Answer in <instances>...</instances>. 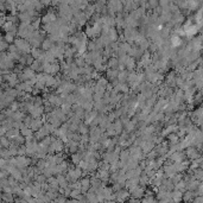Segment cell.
Returning <instances> with one entry per match:
<instances>
[{
	"label": "cell",
	"mask_w": 203,
	"mask_h": 203,
	"mask_svg": "<svg viewBox=\"0 0 203 203\" xmlns=\"http://www.w3.org/2000/svg\"><path fill=\"white\" fill-rule=\"evenodd\" d=\"M185 157H186V153L181 152V150H178V151L173 152L169 158H170V161H173V163H181V161H185Z\"/></svg>",
	"instance_id": "8"
},
{
	"label": "cell",
	"mask_w": 203,
	"mask_h": 203,
	"mask_svg": "<svg viewBox=\"0 0 203 203\" xmlns=\"http://www.w3.org/2000/svg\"><path fill=\"white\" fill-rule=\"evenodd\" d=\"M114 128H115V132H116V136H120L122 133V131H124L125 127H124V124L120 120V118H118V119L114 121Z\"/></svg>",
	"instance_id": "18"
},
{
	"label": "cell",
	"mask_w": 203,
	"mask_h": 203,
	"mask_svg": "<svg viewBox=\"0 0 203 203\" xmlns=\"http://www.w3.org/2000/svg\"><path fill=\"white\" fill-rule=\"evenodd\" d=\"M32 120H33V116H31V115H26V116L24 118V120H23V122H24L26 126H29V127H30Z\"/></svg>",
	"instance_id": "35"
},
{
	"label": "cell",
	"mask_w": 203,
	"mask_h": 203,
	"mask_svg": "<svg viewBox=\"0 0 203 203\" xmlns=\"http://www.w3.org/2000/svg\"><path fill=\"white\" fill-rule=\"evenodd\" d=\"M11 143H12V140L7 137V136H1V138H0V145H1V147H10Z\"/></svg>",
	"instance_id": "26"
},
{
	"label": "cell",
	"mask_w": 203,
	"mask_h": 203,
	"mask_svg": "<svg viewBox=\"0 0 203 203\" xmlns=\"http://www.w3.org/2000/svg\"><path fill=\"white\" fill-rule=\"evenodd\" d=\"M194 195H195V194H194L192 191L188 190L186 192H184V194H183V200H184V201H189V200H192V196H194Z\"/></svg>",
	"instance_id": "32"
},
{
	"label": "cell",
	"mask_w": 203,
	"mask_h": 203,
	"mask_svg": "<svg viewBox=\"0 0 203 203\" xmlns=\"http://www.w3.org/2000/svg\"><path fill=\"white\" fill-rule=\"evenodd\" d=\"M83 159V152L81 151H77L75 153H72V164H76L77 165L80 161Z\"/></svg>",
	"instance_id": "19"
},
{
	"label": "cell",
	"mask_w": 203,
	"mask_h": 203,
	"mask_svg": "<svg viewBox=\"0 0 203 203\" xmlns=\"http://www.w3.org/2000/svg\"><path fill=\"white\" fill-rule=\"evenodd\" d=\"M31 55H32V57L35 58V60H38V58H41V56L44 54V50L43 49H39V48H32L31 49Z\"/></svg>",
	"instance_id": "23"
},
{
	"label": "cell",
	"mask_w": 203,
	"mask_h": 203,
	"mask_svg": "<svg viewBox=\"0 0 203 203\" xmlns=\"http://www.w3.org/2000/svg\"><path fill=\"white\" fill-rule=\"evenodd\" d=\"M149 4L152 8H156L157 5H158V0H149Z\"/></svg>",
	"instance_id": "36"
},
{
	"label": "cell",
	"mask_w": 203,
	"mask_h": 203,
	"mask_svg": "<svg viewBox=\"0 0 203 203\" xmlns=\"http://www.w3.org/2000/svg\"><path fill=\"white\" fill-rule=\"evenodd\" d=\"M185 150H186V151H185L186 157H188V158H190L191 161H192V159H196V158H198V157H201V156H200V153H198V151H197V149L192 147V145H191V146H189V147H186Z\"/></svg>",
	"instance_id": "11"
},
{
	"label": "cell",
	"mask_w": 203,
	"mask_h": 203,
	"mask_svg": "<svg viewBox=\"0 0 203 203\" xmlns=\"http://www.w3.org/2000/svg\"><path fill=\"white\" fill-rule=\"evenodd\" d=\"M141 201H143V202H156V201H158V200L155 198L152 195H146L145 197L141 198Z\"/></svg>",
	"instance_id": "33"
},
{
	"label": "cell",
	"mask_w": 203,
	"mask_h": 203,
	"mask_svg": "<svg viewBox=\"0 0 203 203\" xmlns=\"http://www.w3.org/2000/svg\"><path fill=\"white\" fill-rule=\"evenodd\" d=\"M54 43L55 42L52 41V39H50V38H47V39H44V41H43L42 47H41V48H42L44 51H49V50H50V49H51L55 45Z\"/></svg>",
	"instance_id": "20"
},
{
	"label": "cell",
	"mask_w": 203,
	"mask_h": 203,
	"mask_svg": "<svg viewBox=\"0 0 203 203\" xmlns=\"http://www.w3.org/2000/svg\"><path fill=\"white\" fill-rule=\"evenodd\" d=\"M36 72L31 68V67H29V68H24L23 69V72L19 74V81L20 82H24V81H29V80H31V78L36 77Z\"/></svg>",
	"instance_id": "5"
},
{
	"label": "cell",
	"mask_w": 203,
	"mask_h": 203,
	"mask_svg": "<svg viewBox=\"0 0 203 203\" xmlns=\"http://www.w3.org/2000/svg\"><path fill=\"white\" fill-rule=\"evenodd\" d=\"M19 134H20V130H18V128H10L6 133V136L10 138L11 140H13V139L17 137V136H19Z\"/></svg>",
	"instance_id": "28"
},
{
	"label": "cell",
	"mask_w": 203,
	"mask_h": 203,
	"mask_svg": "<svg viewBox=\"0 0 203 203\" xmlns=\"http://www.w3.org/2000/svg\"><path fill=\"white\" fill-rule=\"evenodd\" d=\"M14 62L12 57L8 54H6L5 51H1V56H0V66L1 69H13L14 68Z\"/></svg>",
	"instance_id": "1"
},
{
	"label": "cell",
	"mask_w": 203,
	"mask_h": 203,
	"mask_svg": "<svg viewBox=\"0 0 203 203\" xmlns=\"http://www.w3.org/2000/svg\"><path fill=\"white\" fill-rule=\"evenodd\" d=\"M175 189H177V190H181L184 192L186 190V181L185 179H181L178 183H176L175 184Z\"/></svg>",
	"instance_id": "30"
},
{
	"label": "cell",
	"mask_w": 203,
	"mask_h": 203,
	"mask_svg": "<svg viewBox=\"0 0 203 203\" xmlns=\"http://www.w3.org/2000/svg\"><path fill=\"white\" fill-rule=\"evenodd\" d=\"M140 146H141V149H143L144 153L147 155L149 152H151V151L156 147V143L155 141H151V140H144L143 144H141Z\"/></svg>",
	"instance_id": "9"
},
{
	"label": "cell",
	"mask_w": 203,
	"mask_h": 203,
	"mask_svg": "<svg viewBox=\"0 0 203 203\" xmlns=\"http://www.w3.org/2000/svg\"><path fill=\"white\" fill-rule=\"evenodd\" d=\"M89 125L88 124H86V122H82L81 125H80V127H78V133L80 134H89Z\"/></svg>",
	"instance_id": "29"
},
{
	"label": "cell",
	"mask_w": 203,
	"mask_h": 203,
	"mask_svg": "<svg viewBox=\"0 0 203 203\" xmlns=\"http://www.w3.org/2000/svg\"><path fill=\"white\" fill-rule=\"evenodd\" d=\"M183 191H181V190H176L175 191H172L171 192V196H172V201H175V202H179L181 200H183Z\"/></svg>",
	"instance_id": "25"
},
{
	"label": "cell",
	"mask_w": 203,
	"mask_h": 203,
	"mask_svg": "<svg viewBox=\"0 0 203 203\" xmlns=\"http://www.w3.org/2000/svg\"><path fill=\"white\" fill-rule=\"evenodd\" d=\"M170 42H171V47H173V48H179L181 45H182V43H183V41H182V38H181V36H178V35H173V36H171V38H170Z\"/></svg>",
	"instance_id": "17"
},
{
	"label": "cell",
	"mask_w": 203,
	"mask_h": 203,
	"mask_svg": "<svg viewBox=\"0 0 203 203\" xmlns=\"http://www.w3.org/2000/svg\"><path fill=\"white\" fill-rule=\"evenodd\" d=\"M128 74L130 72L128 70H120L119 76H118V80H119L120 83H127V78H128Z\"/></svg>",
	"instance_id": "21"
},
{
	"label": "cell",
	"mask_w": 203,
	"mask_h": 203,
	"mask_svg": "<svg viewBox=\"0 0 203 203\" xmlns=\"http://www.w3.org/2000/svg\"><path fill=\"white\" fill-rule=\"evenodd\" d=\"M178 131V126L176 124H172V125H167L163 131H161V136L163 137H167L169 134H171L173 132H177Z\"/></svg>",
	"instance_id": "14"
},
{
	"label": "cell",
	"mask_w": 203,
	"mask_h": 203,
	"mask_svg": "<svg viewBox=\"0 0 203 203\" xmlns=\"http://www.w3.org/2000/svg\"><path fill=\"white\" fill-rule=\"evenodd\" d=\"M30 67L35 70V72H43V63L39 60H35L33 61V63H32Z\"/></svg>",
	"instance_id": "27"
},
{
	"label": "cell",
	"mask_w": 203,
	"mask_h": 203,
	"mask_svg": "<svg viewBox=\"0 0 203 203\" xmlns=\"http://www.w3.org/2000/svg\"><path fill=\"white\" fill-rule=\"evenodd\" d=\"M41 1H42L44 5H49V4L51 2V0H41Z\"/></svg>",
	"instance_id": "37"
},
{
	"label": "cell",
	"mask_w": 203,
	"mask_h": 203,
	"mask_svg": "<svg viewBox=\"0 0 203 203\" xmlns=\"http://www.w3.org/2000/svg\"><path fill=\"white\" fill-rule=\"evenodd\" d=\"M103 131L101 130L100 126H95V127H90L89 131V144H95L99 141V139L101 137Z\"/></svg>",
	"instance_id": "4"
},
{
	"label": "cell",
	"mask_w": 203,
	"mask_h": 203,
	"mask_svg": "<svg viewBox=\"0 0 203 203\" xmlns=\"http://www.w3.org/2000/svg\"><path fill=\"white\" fill-rule=\"evenodd\" d=\"M92 186V182H90V177H83L81 179V190L83 194H87V191L90 189Z\"/></svg>",
	"instance_id": "13"
},
{
	"label": "cell",
	"mask_w": 203,
	"mask_h": 203,
	"mask_svg": "<svg viewBox=\"0 0 203 203\" xmlns=\"http://www.w3.org/2000/svg\"><path fill=\"white\" fill-rule=\"evenodd\" d=\"M126 69L128 70V72H133V70H136L137 69V61L134 57H128V60L126 62Z\"/></svg>",
	"instance_id": "16"
},
{
	"label": "cell",
	"mask_w": 203,
	"mask_h": 203,
	"mask_svg": "<svg viewBox=\"0 0 203 203\" xmlns=\"http://www.w3.org/2000/svg\"><path fill=\"white\" fill-rule=\"evenodd\" d=\"M176 78H177V75H176V72H169L165 77V84H167L169 87H177L176 86Z\"/></svg>",
	"instance_id": "10"
},
{
	"label": "cell",
	"mask_w": 203,
	"mask_h": 203,
	"mask_svg": "<svg viewBox=\"0 0 203 203\" xmlns=\"http://www.w3.org/2000/svg\"><path fill=\"white\" fill-rule=\"evenodd\" d=\"M119 72H120V69H107L106 70V77L108 78L109 82H112L113 80L118 78Z\"/></svg>",
	"instance_id": "12"
},
{
	"label": "cell",
	"mask_w": 203,
	"mask_h": 203,
	"mask_svg": "<svg viewBox=\"0 0 203 203\" xmlns=\"http://www.w3.org/2000/svg\"><path fill=\"white\" fill-rule=\"evenodd\" d=\"M14 44L17 45V48L19 49V51L22 52V55L24 54H29L31 52V47L30 42L27 41V39H25V38H22V37H19V38H16V41H14Z\"/></svg>",
	"instance_id": "2"
},
{
	"label": "cell",
	"mask_w": 203,
	"mask_h": 203,
	"mask_svg": "<svg viewBox=\"0 0 203 203\" xmlns=\"http://www.w3.org/2000/svg\"><path fill=\"white\" fill-rule=\"evenodd\" d=\"M115 194H116V201H120V202H122V201H128L130 200V197H131V192L130 190L126 188V189H121L119 191H115Z\"/></svg>",
	"instance_id": "6"
},
{
	"label": "cell",
	"mask_w": 203,
	"mask_h": 203,
	"mask_svg": "<svg viewBox=\"0 0 203 203\" xmlns=\"http://www.w3.org/2000/svg\"><path fill=\"white\" fill-rule=\"evenodd\" d=\"M16 37H17V36H14L12 32H6V33H5V36H4V38H5L7 42L11 44V43H14V41H16Z\"/></svg>",
	"instance_id": "31"
},
{
	"label": "cell",
	"mask_w": 203,
	"mask_h": 203,
	"mask_svg": "<svg viewBox=\"0 0 203 203\" xmlns=\"http://www.w3.org/2000/svg\"><path fill=\"white\" fill-rule=\"evenodd\" d=\"M106 64H107L108 69H119V60H118V57H115V56L109 57Z\"/></svg>",
	"instance_id": "15"
},
{
	"label": "cell",
	"mask_w": 203,
	"mask_h": 203,
	"mask_svg": "<svg viewBox=\"0 0 203 203\" xmlns=\"http://www.w3.org/2000/svg\"><path fill=\"white\" fill-rule=\"evenodd\" d=\"M107 35L111 38L112 42H118L119 41V32L115 30L114 27H111V30H109V32H108Z\"/></svg>",
	"instance_id": "22"
},
{
	"label": "cell",
	"mask_w": 203,
	"mask_h": 203,
	"mask_svg": "<svg viewBox=\"0 0 203 203\" xmlns=\"http://www.w3.org/2000/svg\"><path fill=\"white\" fill-rule=\"evenodd\" d=\"M43 72L56 76V74H58V72H61V64L60 63H57V62H55V63L44 62V63H43Z\"/></svg>",
	"instance_id": "3"
},
{
	"label": "cell",
	"mask_w": 203,
	"mask_h": 203,
	"mask_svg": "<svg viewBox=\"0 0 203 203\" xmlns=\"http://www.w3.org/2000/svg\"><path fill=\"white\" fill-rule=\"evenodd\" d=\"M179 139H181V138L178 137V134H176L175 132L167 136V141L170 143V145H176V144H178Z\"/></svg>",
	"instance_id": "24"
},
{
	"label": "cell",
	"mask_w": 203,
	"mask_h": 203,
	"mask_svg": "<svg viewBox=\"0 0 203 203\" xmlns=\"http://www.w3.org/2000/svg\"><path fill=\"white\" fill-rule=\"evenodd\" d=\"M130 192H131V196L132 197H136V198H143V196L145 195V188L144 186H141V185H136L134 188H132L131 190H130Z\"/></svg>",
	"instance_id": "7"
},
{
	"label": "cell",
	"mask_w": 203,
	"mask_h": 203,
	"mask_svg": "<svg viewBox=\"0 0 203 203\" xmlns=\"http://www.w3.org/2000/svg\"><path fill=\"white\" fill-rule=\"evenodd\" d=\"M8 47H10V43L7 42L5 38H2L1 39V51H5L6 49H8Z\"/></svg>",
	"instance_id": "34"
}]
</instances>
